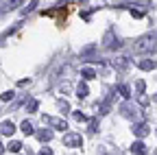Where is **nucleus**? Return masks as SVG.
I'll use <instances>...</instances> for the list:
<instances>
[{"mask_svg":"<svg viewBox=\"0 0 157 155\" xmlns=\"http://www.w3.org/2000/svg\"><path fill=\"white\" fill-rule=\"evenodd\" d=\"M155 48H157V33H148V35H142L140 40L135 42V46H133V50H135L137 55L151 52V50H155Z\"/></svg>","mask_w":157,"mask_h":155,"instance_id":"1","label":"nucleus"},{"mask_svg":"<svg viewBox=\"0 0 157 155\" xmlns=\"http://www.w3.org/2000/svg\"><path fill=\"white\" fill-rule=\"evenodd\" d=\"M63 146H70V149H78V146H83V138H81V133H66V135H63Z\"/></svg>","mask_w":157,"mask_h":155,"instance_id":"2","label":"nucleus"},{"mask_svg":"<svg viewBox=\"0 0 157 155\" xmlns=\"http://www.w3.org/2000/svg\"><path fill=\"white\" fill-rule=\"evenodd\" d=\"M44 122L52 129H59V131H66L68 129V122L63 118H52V116H44Z\"/></svg>","mask_w":157,"mask_h":155,"instance_id":"3","label":"nucleus"},{"mask_svg":"<svg viewBox=\"0 0 157 155\" xmlns=\"http://www.w3.org/2000/svg\"><path fill=\"white\" fill-rule=\"evenodd\" d=\"M13 131H15V125L11 120H2V122H0V133H2V135H13Z\"/></svg>","mask_w":157,"mask_h":155,"instance_id":"4","label":"nucleus"},{"mask_svg":"<svg viewBox=\"0 0 157 155\" xmlns=\"http://www.w3.org/2000/svg\"><path fill=\"white\" fill-rule=\"evenodd\" d=\"M131 153H135V155H146L148 151H146V144H144L142 140H137V142L131 144Z\"/></svg>","mask_w":157,"mask_h":155,"instance_id":"5","label":"nucleus"},{"mask_svg":"<svg viewBox=\"0 0 157 155\" xmlns=\"http://www.w3.org/2000/svg\"><path fill=\"white\" fill-rule=\"evenodd\" d=\"M148 127L144 125V122H137V125H133V133L137 135V138H144V135H148Z\"/></svg>","mask_w":157,"mask_h":155,"instance_id":"6","label":"nucleus"},{"mask_svg":"<svg viewBox=\"0 0 157 155\" xmlns=\"http://www.w3.org/2000/svg\"><path fill=\"white\" fill-rule=\"evenodd\" d=\"M137 66H140L142 70H155V68H157V64H155L153 59H140V61H137Z\"/></svg>","mask_w":157,"mask_h":155,"instance_id":"7","label":"nucleus"},{"mask_svg":"<svg viewBox=\"0 0 157 155\" xmlns=\"http://www.w3.org/2000/svg\"><path fill=\"white\" fill-rule=\"evenodd\" d=\"M81 76L85 81H92V79H96V70L94 68H81Z\"/></svg>","mask_w":157,"mask_h":155,"instance_id":"8","label":"nucleus"},{"mask_svg":"<svg viewBox=\"0 0 157 155\" xmlns=\"http://www.w3.org/2000/svg\"><path fill=\"white\" fill-rule=\"evenodd\" d=\"M37 138L42 142H50L52 140V131L50 129H42V131H37Z\"/></svg>","mask_w":157,"mask_h":155,"instance_id":"9","label":"nucleus"},{"mask_svg":"<svg viewBox=\"0 0 157 155\" xmlns=\"http://www.w3.org/2000/svg\"><path fill=\"white\" fill-rule=\"evenodd\" d=\"M111 64H113V68H120V70H124V68L129 66V59H127V57H116V59H113Z\"/></svg>","mask_w":157,"mask_h":155,"instance_id":"10","label":"nucleus"},{"mask_svg":"<svg viewBox=\"0 0 157 155\" xmlns=\"http://www.w3.org/2000/svg\"><path fill=\"white\" fill-rule=\"evenodd\" d=\"M120 111H122V116H127V118H131V116H135V107H133V105H129V103L120 105Z\"/></svg>","mask_w":157,"mask_h":155,"instance_id":"11","label":"nucleus"},{"mask_svg":"<svg viewBox=\"0 0 157 155\" xmlns=\"http://www.w3.org/2000/svg\"><path fill=\"white\" fill-rule=\"evenodd\" d=\"M87 94H90V90H87L85 83H78V85H76V96H78V99H85Z\"/></svg>","mask_w":157,"mask_h":155,"instance_id":"12","label":"nucleus"},{"mask_svg":"<svg viewBox=\"0 0 157 155\" xmlns=\"http://www.w3.org/2000/svg\"><path fill=\"white\" fill-rule=\"evenodd\" d=\"M7 149H9L11 153H20V151H22V142H17V140H11V142L7 144Z\"/></svg>","mask_w":157,"mask_h":155,"instance_id":"13","label":"nucleus"},{"mask_svg":"<svg viewBox=\"0 0 157 155\" xmlns=\"http://www.w3.org/2000/svg\"><path fill=\"white\" fill-rule=\"evenodd\" d=\"M20 129H22V131H24L26 135H33V133H35V127H33V125H31L29 120H24L22 125H20Z\"/></svg>","mask_w":157,"mask_h":155,"instance_id":"14","label":"nucleus"},{"mask_svg":"<svg viewBox=\"0 0 157 155\" xmlns=\"http://www.w3.org/2000/svg\"><path fill=\"white\" fill-rule=\"evenodd\" d=\"M109 109H111V103H109V101H103L101 105H98V114H101V116L109 114Z\"/></svg>","mask_w":157,"mask_h":155,"instance_id":"15","label":"nucleus"},{"mask_svg":"<svg viewBox=\"0 0 157 155\" xmlns=\"http://www.w3.org/2000/svg\"><path fill=\"white\" fill-rule=\"evenodd\" d=\"M37 107H39V103H37V99H31V101H26V111H29V114H33V111H37Z\"/></svg>","mask_w":157,"mask_h":155,"instance_id":"16","label":"nucleus"},{"mask_svg":"<svg viewBox=\"0 0 157 155\" xmlns=\"http://www.w3.org/2000/svg\"><path fill=\"white\" fill-rule=\"evenodd\" d=\"M118 92H120V94L124 96V99H131V87H129V85L120 83V85H118Z\"/></svg>","mask_w":157,"mask_h":155,"instance_id":"17","label":"nucleus"},{"mask_svg":"<svg viewBox=\"0 0 157 155\" xmlns=\"http://www.w3.org/2000/svg\"><path fill=\"white\" fill-rule=\"evenodd\" d=\"M144 90H146V83H144L142 79H137V81H135V92H137V94H144Z\"/></svg>","mask_w":157,"mask_h":155,"instance_id":"18","label":"nucleus"},{"mask_svg":"<svg viewBox=\"0 0 157 155\" xmlns=\"http://www.w3.org/2000/svg\"><path fill=\"white\" fill-rule=\"evenodd\" d=\"M72 118H74L76 122H85V120H87V116L81 114V111H72Z\"/></svg>","mask_w":157,"mask_h":155,"instance_id":"19","label":"nucleus"},{"mask_svg":"<svg viewBox=\"0 0 157 155\" xmlns=\"http://www.w3.org/2000/svg\"><path fill=\"white\" fill-rule=\"evenodd\" d=\"M96 50V46L94 44H90V46H85V48H81V57H87V55H92Z\"/></svg>","mask_w":157,"mask_h":155,"instance_id":"20","label":"nucleus"},{"mask_svg":"<svg viewBox=\"0 0 157 155\" xmlns=\"http://www.w3.org/2000/svg\"><path fill=\"white\" fill-rule=\"evenodd\" d=\"M35 7H37V0H31V2H29V5H26V9H24V11H22V15H26V13H31V11H33V9H35Z\"/></svg>","mask_w":157,"mask_h":155,"instance_id":"21","label":"nucleus"},{"mask_svg":"<svg viewBox=\"0 0 157 155\" xmlns=\"http://www.w3.org/2000/svg\"><path fill=\"white\" fill-rule=\"evenodd\" d=\"M96 131H98V120L92 118V120H90V133H96Z\"/></svg>","mask_w":157,"mask_h":155,"instance_id":"22","label":"nucleus"},{"mask_svg":"<svg viewBox=\"0 0 157 155\" xmlns=\"http://www.w3.org/2000/svg\"><path fill=\"white\" fill-rule=\"evenodd\" d=\"M22 2H24V0H9V7H7V9H17Z\"/></svg>","mask_w":157,"mask_h":155,"instance_id":"23","label":"nucleus"},{"mask_svg":"<svg viewBox=\"0 0 157 155\" xmlns=\"http://www.w3.org/2000/svg\"><path fill=\"white\" fill-rule=\"evenodd\" d=\"M13 96H15L13 92H5V94H0V99H2V101L7 103V101H11V99H13Z\"/></svg>","mask_w":157,"mask_h":155,"instance_id":"24","label":"nucleus"},{"mask_svg":"<svg viewBox=\"0 0 157 155\" xmlns=\"http://www.w3.org/2000/svg\"><path fill=\"white\" fill-rule=\"evenodd\" d=\"M59 107H61V111L66 114V111H70V105H68V101H59Z\"/></svg>","mask_w":157,"mask_h":155,"instance_id":"25","label":"nucleus"},{"mask_svg":"<svg viewBox=\"0 0 157 155\" xmlns=\"http://www.w3.org/2000/svg\"><path fill=\"white\" fill-rule=\"evenodd\" d=\"M37 155H52V151H50L48 146H44V149H42V151H39Z\"/></svg>","mask_w":157,"mask_h":155,"instance_id":"26","label":"nucleus"},{"mask_svg":"<svg viewBox=\"0 0 157 155\" xmlns=\"http://www.w3.org/2000/svg\"><path fill=\"white\" fill-rule=\"evenodd\" d=\"M137 101H140L142 105H146V103H148V99H146V96H144V94H140V96H137Z\"/></svg>","mask_w":157,"mask_h":155,"instance_id":"27","label":"nucleus"},{"mask_svg":"<svg viewBox=\"0 0 157 155\" xmlns=\"http://www.w3.org/2000/svg\"><path fill=\"white\" fill-rule=\"evenodd\" d=\"M2 153H5V144H2V142H0V155H2Z\"/></svg>","mask_w":157,"mask_h":155,"instance_id":"28","label":"nucleus"},{"mask_svg":"<svg viewBox=\"0 0 157 155\" xmlns=\"http://www.w3.org/2000/svg\"><path fill=\"white\" fill-rule=\"evenodd\" d=\"M153 101H157V94H155V96H153Z\"/></svg>","mask_w":157,"mask_h":155,"instance_id":"29","label":"nucleus"},{"mask_svg":"<svg viewBox=\"0 0 157 155\" xmlns=\"http://www.w3.org/2000/svg\"><path fill=\"white\" fill-rule=\"evenodd\" d=\"M29 155H31V153H29Z\"/></svg>","mask_w":157,"mask_h":155,"instance_id":"30","label":"nucleus"}]
</instances>
